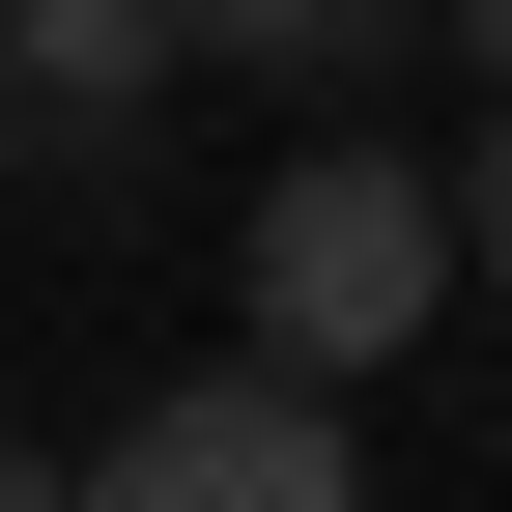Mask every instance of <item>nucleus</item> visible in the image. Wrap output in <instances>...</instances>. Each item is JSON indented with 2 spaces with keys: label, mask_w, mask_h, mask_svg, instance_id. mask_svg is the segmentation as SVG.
Listing matches in <instances>:
<instances>
[{
  "label": "nucleus",
  "mask_w": 512,
  "mask_h": 512,
  "mask_svg": "<svg viewBox=\"0 0 512 512\" xmlns=\"http://www.w3.org/2000/svg\"><path fill=\"white\" fill-rule=\"evenodd\" d=\"M143 86H171V0H0V143H143Z\"/></svg>",
  "instance_id": "3"
},
{
  "label": "nucleus",
  "mask_w": 512,
  "mask_h": 512,
  "mask_svg": "<svg viewBox=\"0 0 512 512\" xmlns=\"http://www.w3.org/2000/svg\"><path fill=\"white\" fill-rule=\"evenodd\" d=\"M456 57H484V86H512V0H456Z\"/></svg>",
  "instance_id": "6"
},
{
  "label": "nucleus",
  "mask_w": 512,
  "mask_h": 512,
  "mask_svg": "<svg viewBox=\"0 0 512 512\" xmlns=\"http://www.w3.org/2000/svg\"><path fill=\"white\" fill-rule=\"evenodd\" d=\"M57 512H370V456H342V370H171V399L114 427Z\"/></svg>",
  "instance_id": "2"
},
{
  "label": "nucleus",
  "mask_w": 512,
  "mask_h": 512,
  "mask_svg": "<svg viewBox=\"0 0 512 512\" xmlns=\"http://www.w3.org/2000/svg\"><path fill=\"white\" fill-rule=\"evenodd\" d=\"M0 512H57V484H29V427H0Z\"/></svg>",
  "instance_id": "7"
},
{
  "label": "nucleus",
  "mask_w": 512,
  "mask_h": 512,
  "mask_svg": "<svg viewBox=\"0 0 512 512\" xmlns=\"http://www.w3.org/2000/svg\"><path fill=\"white\" fill-rule=\"evenodd\" d=\"M228 313H256V370H399L427 313H456V171H427V143H313V171H256Z\"/></svg>",
  "instance_id": "1"
},
{
  "label": "nucleus",
  "mask_w": 512,
  "mask_h": 512,
  "mask_svg": "<svg viewBox=\"0 0 512 512\" xmlns=\"http://www.w3.org/2000/svg\"><path fill=\"white\" fill-rule=\"evenodd\" d=\"M456 256L512 285V86H484V171H456Z\"/></svg>",
  "instance_id": "5"
},
{
  "label": "nucleus",
  "mask_w": 512,
  "mask_h": 512,
  "mask_svg": "<svg viewBox=\"0 0 512 512\" xmlns=\"http://www.w3.org/2000/svg\"><path fill=\"white\" fill-rule=\"evenodd\" d=\"M370 29H399V0H171V57H285V86H342Z\"/></svg>",
  "instance_id": "4"
}]
</instances>
